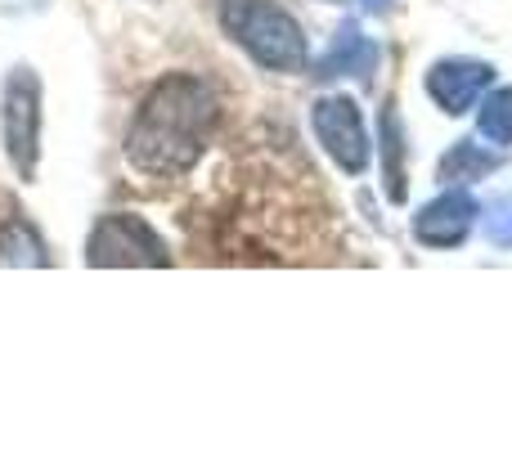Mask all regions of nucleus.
Here are the masks:
<instances>
[{
	"label": "nucleus",
	"mask_w": 512,
	"mask_h": 449,
	"mask_svg": "<svg viewBox=\"0 0 512 449\" xmlns=\"http://www.w3.org/2000/svg\"><path fill=\"white\" fill-rule=\"evenodd\" d=\"M369 5H382V0H369Z\"/></svg>",
	"instance_id": "ddd939ff"
},
{
	"label": "nucleus",
	"mask_w": 512,
	"mask_h": 449,
	"mask_svg": "<svg viewBox=\"0 0 512 449\" xmlns=\"http://www.w3.org/2000/svg\"><path fill=\"white\" fill-rule=\"evenodd\" d=\"M373 63V50L360 41V32H342L333 41V50H328V59L319 63V77H337V72H369Z\"/></svg>",
	"instance_id": "6e6552de"
},
{
	"label": "nucleus",
	"mask_w": 512,
	"mask_h": 449,
	"mask_svg": "<svg viewBox=\"0 0 512 449\" xmlns=\"http://www.w3.org/2000/svg\"><path fill=\"white\" fill-rule=\"evenodd\" d=\"M472 216H477V203L468 194H441L436 203H427L414 221V238L427 247H454L468 238L472 229Z\"/></svg>",
	"instance_id": "423d86ee"
},
{
	"label": "nucleus",
	"mask_w": 512,
	"mask_h": 449,
	"mask_svg": "<svg viewBox=\"0 0 512 449\" xmlns=\"http://www.w3.org/2000/svg\"><path fill=\"white\" fill-rule=\"evenodd\" d=\"M36 140H41V86L27 68H14L5 81V149L18 176L36 171V149H41Z\"/></svg>",
	"instance_id": "7ed1b4c3"
},
{
	"label": "nucleus",
	"mask_w": 512,
	"mask_h": 449,
	"mask_svg": "<svg viewBox=\"0 0 512 449\" xmlns=\"http://www.w3.org/2000/svg\"><path fill=\"white\" fill-rule=\"evenodd\" d=\"M216 126V99L207 81L176 72L144 95L140 113L126 135V162L140 176L176 180L203 158L207 135Z\"/></svg>",
	"instance_id": "f257e3e1"
},
{
	"label": "nucleus",
	"mask_w": 512,
	"mask_h": 449,
	"mask_svg": "<svg viewBox=\"0 0 512 449\" xmlns=\"http://www.w3.org/2000/svg\"><path fill=\"white\" fill-rule=\"evenodd\" d=\"M481 135L495 144H512V86L481 99Z\"/></svg>",
	"instance_id": "1a4fd4ad"
},
{
	"label": "nucleus",
	"mask_w": 512,
	"mask_h": 449,
	"mask_svg": "<svg viewBox=\"0 0 512 449\" xmlns=\"http://www.w3.org/2000/svg\"><path fill=\"white\" fill-rule=\"evenodd\" d=\"M486 86H490L486 63H436L432 77H427V95H432L445 113H468Z\"/></svg>",
	"instance_id": "0eeeda50"
},
{
	"label": "nucleus",
	"mask_w": 512,
	"mask_h": 449,
	"mask_svg": "<svg viewBox=\"0 0 512 449\" xmlns=\"http://www.w3.org/2000/svg\"><path fill=\"white\" fill-rule=\"evenodd\" d=\"M315 135H319V144L328 149V158H333L342 171L360 176V171L369 167L364 122H360V113H355V104L346 95L319 99V104H315Z\"/></svg>",
	"instance_id": "39448f33"
},
{
	"label": "nucleus",
	"mask_w": 512,
	"mask_h": 449,
	"mask_svg": "<svg viewBox=\"0 0 512 449\" xmlns=\"http://www.w3.org/2000/svg\"><path fill=\"white\" fill-rule=\"evenodd\" d=\"M495 167V158H490L486 149H477V144H459V149L445 158V167H441V176L445 180H472V176H481V171H490Z\"/></svg>",
	"instance_id": "9b49d317"
},
{
	"label": "nucleus",
	"mask_w": 512,
	"mask_h": 449,
	"mask_svg": "<svg viewBox=\"0 0 512 449\" xmlns=\"http://www.w3.org/2000/svg\"><path fill=\"white\" fill-rule=\"evenodd\" d=\"M486 234H490V243L512 247V194H504V198H495V203H490V212H486Z\"/></svg>",
	"instance_id": "f8f14e48"
},
{
	"label": "nucleus",
	"mask_w": 512,
	"mask_h": 449,
	"mask_svg": "<svg viewBox=\"0 0 512 449\" xmlns=\"http://www.w3.org/2000/svg\"><path fill=\"white\" fill-rule=\"evenodd\" d=\"M221 23L261 68L270 72H301L306 68V36L288 9L270 0H225Z\"/></svg>",
	"instance_id": "f03ea898"
},
{
	"label": "nucleus",
	"mask_w": 512,
	"mask_h": 449,
	"mask_svg": "<svg viewBox=\"0 0 512 449\" xmlns=\"http://www.w3.org/2000/svg\"><path fill=\"white\" fill-rule=\"evenodd\" d=\"M90 265H167V247L140 216H104L90 234Z\"/></svg>",
	"instance_id": "20e7f679"
},
{
	"label": "nucleus",
	"mask_w": 512,
	"mask_h": 449,
	"mask_svg": "<svg viewBox=\"0 0 512 449\" xmlns=\"http://www.w3.org/2000/svg\"><path fill=\"white\" fill-rule=\"evenodd\" d=\"M0 261H32L41 265V243L32 238V229H27L23 221H9L5 229H0Z\"/></svg>",
	"instance_id": "9d476101"
}]
</instances>
